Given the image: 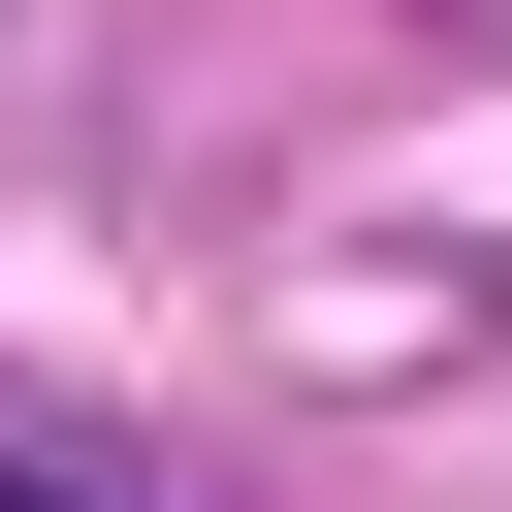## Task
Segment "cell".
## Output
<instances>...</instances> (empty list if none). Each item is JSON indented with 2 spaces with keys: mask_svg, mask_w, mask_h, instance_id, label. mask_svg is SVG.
<instances>
[{
  "mask_svg": "<svg viewBox=\"0 0 512 512\" xmlns=\"http://www.w3.org/2000/svg\"><path fill=\"white\" fill-rule=\"evenodd\" d=\"M0 512H96V480H32V448H0Z\"/></svg>",
  "mask_w": 512,
  "mask_h": 512,
  "instance_id": "1",
  "label": "cell"
}]
</instances>
